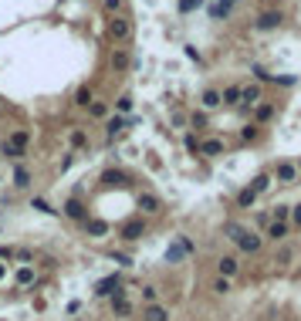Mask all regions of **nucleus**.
<instances>
[{
	"mask_svg": "<svg viewBox=\"0 0 301 321\" xmlns=\"http://www.w3.org/2000/svg\"><path fill=\"white\" fill-rule=\"evenodd\" d=\"M14 281L21 284V288H27V284L34 281V267L31 264H21V267H17V274H14Z\"/></svg>",
	"mask_w": 301,
	"mask_h": 321,
	"instance_id": "obj_14",
	"label": "nucleus"
},
{
	"mask_svg": "<svg viewBox=\"0 0 301 321\" xmlns=\"http://www.w3.org/2000/svg\"><path fill=\"white\" fill-rule=\"evenodd\" d=\"M288 220H291L294 226H301V203H298V206H291V217H288Z\"/></svg>",
	"mask_w": 301,
	"mask_h": 321,
	"instance_id": "obj_43",
	"label": "nucleus"
},
{
	"mask_svg": "<svg viewBox=\"0 0 301 321\" xmlns=\"http://www.w3.org/2000/svg\"><path fill=\"white\" fill-rule=\"evenodd\" d=\"M31 206H34V210H41V213H58V210H51V203H48V200H41V196H34Z\"/></svg>",
	"mask_w": 301,
	"mask_h": 321,
	"instance_id": "obj_37",
	"label": "nucleus"
},
{
	"mask_svg": "<svg viewBox=\"0 0 301 321\" xmlns=\"http://www.w3.org/2000/svg\"><path fill=\"white\" fill-rule=\"evenodd\" d=\"M27 139H31V136H27V132H21V128H17L14 136H10V145H17V149H24V145H27Z\"/></svg>",
	"mask_w": 301,
	"mask_h": 321,
	"instance_id": "obj_34",
	"label": "nucleus"
},
{
	"mask_svg": "<svg viewBox=\"0 0 301 321\" xmlns=\"http://www.w3.org/2000/svg\"><path fill=\"white\" fill-rule=\"evenodd\" d=\"M85 230H88V237H105L108 223L105 220H85Z\"/></svg>",
	"mask_w": 301,
	"mask_h": 321,
	"instance_id": "obj_15",
	"label": "nucleus"
},
{
	"mask_svg": "<svg viewBox=\"0 0 301 321\" xmlns=\"http://www.w3.org/2000/svg\"><path fill=\"white\" fill-rule=\"evenodd\" d=\"M142 321H170V308H163V305H146V308H142Z\"/></svg>",
	"mask_w": 301,
	"mask_h": 321,
	"instance_id": "obj_11",
	"label": "nucleus"
},
{
	"mask_svg": "<svg viewBox=\"0 0 301 321\" xmlns=\"http://www.w3.org/2000/svg\"><path fill=\"white\" fill-rule=\"evenodd\" d=\"M271 217H274L277 223H288V217H291V206H288V203H277V206H274V213H271Z\"/></svg>",
	"mask_w": 301,
	"mask_h": 321,
	"instance_id": "obj_28",
	"label": "nucleus"
},
{
	"mask_svg": "<svg viewBox=\"0 0 301 321\" xmlns=\"http://www.w3.org/2000/svg\"><path fill=\"white\" fill-rule=\"evenodd\" d=\"M183 145H186V153H200V139H196L193 132H186V139H183Z\"/></svg>",
	"mask_w": 301,
	"mask_h": 321,
	"instance_id": "obj_35",
	"label": "nucleus"
},
{
	"mask_svg": "<svg viewBox=\"0 0 301 321\" xmlns=\"http://www.w3.org/2000/svg\"><path fill=\"white\" fill-rule=\"evenodd\" d=\"M85 142H88V136H85L82 128H74V132H71V145H74V149H82Z\"/></svg>",
	"mask_w": 301,
	"mask_h": 321,
	"instance_id": "obj_38",
	"label": "nucleus"
},
{
	"mask_svg": "<svg viewBox=\"0 0 301 321\" xmlns=\"http://www.w3.org/2000/svg\"><path fill=\"white\" fill-rule=\"evenodd\" d=\"M125 125H129V122H125L122 115H112V119H108V125H105V132H108V136L115 139V136H119V132H122Z\"/></svg>",
	"mask_w": 301,
	"mask_h": 321,
	"instance_id": "obj_20",
	"label": "nucleus"
},
{
	"mask_svg": "<svg viewBox=\"0 0 301 321\" xmlns=\"http://www.w3.org/2000/svg\"><path fill=\"white\" fill-rule=\"evenodd\" d=\"M200 105H203V108H217V105H220V91L217 88H206L203 95H200Z\"/></svg>",
	"mask_w": 301,
	"mask_h": 321,
	"instance_id": "obj_19",
	"label": "nucleus"
},
{
	"mask_svg": "<svg viewBox=\"0 0 301 321\" xmlns=\"http://www.w3.org/2000/svg\"><path fill=\"white\" fill-rule=\"evenodd\" d=\"M0 257H7L10 260V257H14V247H4V243H0Z\"/></svg>",
	"mask_w": 301,
	"mask_h": 321,
	"instance_id": "obj_48",
	"label": "nucleus"
},
{
	"mask_svg": "<svg viewBox=\"0 0 301 321\" xmlns=\"http://www.w3.org/2000/svg\"><path fill=\"white\" fill-rule=\"evenodd\" d=\"M193 240H190V237H179L176 243H170V247H166V264H176V260H183V257L186 254H193Z\"/></svg>",
	"mask_w": 301,
	"mask_h": 321,
	"instance_id": "obj_3",
	"label": "nucleus"
},
{
	"mask_svg": "<svg viewBox=\"0 0 301 321\" xmlns=\"http://www.w3.org/2000/svg\"><path fill=\"white\" fill-rule=\"evenodd\" d=\"M294 176H298V166H291V162H281V166H277V179H281V183H294Z\"/></svg>",
	"mask_w": 301,
	"mask_h": 321,
	"instance_id": "obj_17",
	"label": "nucleus"
},
{
	"mask_svg": "<svg viewBox=\"0 0 301 321\" xmlns=\"http://www.w3.org/2000/svg\"><path fill=\"white\" fill-rule=\"evenodd\" d=\"M240 139H244V142H254V139H257V125H254V122H251V125H244V128H240Z\"/></svg>",
	"mask_w": 301,
	"mask_h": 321,
	"instance_id": "obj_36",
	"label": "nucleus"
},
{
	"mask_svg": "<svg viewBox=\"0 0 301 321\" xmlns=\"http://www.w3.org/2000/svg\"><path fill=\"white\" fill-rule=\"evenodd\" d=\"M129 64H132V58H129V51H125V48H115L112 51V68H115V71H125Z\"/></svg>",
	"mask_w": 301,
	"mask_h": 321,
	"instance_id": "obj_13",
	"label": "nucleus"
},
{
	"mask_svg": "<svg viewBox=\"0 0 301 321\" xmlns=\"http://www.w3.org/2000/svg\"><path fill=\"white\" fill-rule=\"evenodd\" d=\"M102 186H119L122 190V186H129V176H125L122 169H105L102 173Z\"/></svg>",
	"mask_w": 301,
	"mask_h": 321,
	"instance_id": "obj_8",
	"label": "nucleus"
},
{
	"mask_svg": "<svg viewBox=\"0 0 301 321\" xmlns=\"http://www.w3.org/2000/svg\"><path fill=\"white\" fill-rule=\"evenodd\" d=\"M251 190L257 193V196H260V193H268V190H271V176H268V173H260V176H254Z\"/></svg>",
	"mask_w": 301,
	"mask_h": 321,
	"instance_id": "obj_22",
	"label": "nucleus"
},
{
	"mask_svg": "<svg viewBox=\"0 0 301 321\" xmlns=\"http://www.w3.org/2000/svg\"><path fill=\"white\" fill-rule=\"evenodd\" d=\"M203 4H206V0H179L176 7H179V14H193V10H200Z\"/></svg>",
	"mask_w": 301,
	"mask_h": 321,
	"instance_id": "obj_27",
	"label": "nucleus"
},
{
	"mask_svg": "<svg viewBox=\"0 0 301 321\" xmlns=\"http://www.w3.org/2000/svg\"><path fill=\"white\" fill-rule=\"evenodd\" d=\"M74 105H82V108H88V105H91V88H88V85H82V88L74 91Z\"/></svg>",
	"mask_w": 301,
	"mask_h": 321,
	"instance_id": "obj_26",
	"label": "nucleus"
},
{
	"mask_svg": "<svg viewBox=\"0 0 301 321\" xmlns=\"http://www.w3.org/2000/svg\"><path fill=\"white\" fill-rule=\"evenodd\" d=\"M271 115H274V105H257V112H254V119H257V122H268Z\"/></svg>",
	"mask_w": 301,
	"mask_h": 321,
	"instance_id": "obj_30",
	"label": "nucleus"
},
{
	"mask_svg": "<svg viewBox=\"0 0 301 321\" xmlns=\"http://www.w3.org/2000/svg\"><path fill=\"white\" fill-rule=\"evenodd\" d=\"M200 153H203V156H220V153H223V142H217V139L200 142Z\"/></svg>",
	"mask_w": 301,
	"mask_h": 321,
	"instance_id": "obj_25",
	"label": "nucleus"
},
{
	"mask_svg": "<svg viewBox=\"0 0 301 321\" xmlns=\"http://www.w3.org/2000/svg\"><path fill=\"white\" fill-rule=\"evenodd\" d=\"M223 233H227L244 254H257L260 243H264V237H257L254 230H247V226H240V223H223Z\"/></svg>",
	"mask_w": 301,
	"mask_h": 321,
	"instance_id": "obj_1",
	"label": "nucleus"
},
{
	"mask_svg": "<svg viewBox=\"0 0 301 321\" xmlns=\"http://www.w3.org/2000/svg\"><path fill=\"white\" fill-rule=\"evenodd\" d=\"M136 206L142 210V213H149V217H153V213H159V210H163V203H159V196H153V193H139Z\"/></svg>",
	"mask_w": 301,
	"mask_h": 321,
	"instance_id": "obj_7",
	"label": "nucleus"
},
{
	"mask_svg": "<svg viewBox=\"0 0 301 321\" xmlns=\"http://www.w3.org/2000/svg\"><path fill=\"white\" fill-rule=\"evenodd\" d=\"M254 200H257V193L251 186H244V190L237 193V206H254Z\"/></svg>",
	"mask_w": 301,
	"mask_h": 321,
	"instance_id": "obj_23",
	"label": "nucleus"
},
{
	"mask_svg": "<svg viewBox=\"0 0 301 321\" xmlns=\"http://www.w3.org/2000/svg\"><path fill=\"white\" fill-rule=\"evenodd\" d=\"M240 102L257 105L260 102V85H247V88H240Z\"/></svg>",
	"mask_w": 301,
	"mask_h": 321,
	"instance_id": "obj_18",
	"label": "nucleus"
},
{
	"mask_svg": "<svg viewBox=\"0 0 301 321\" xmlns=\"http://www.w3.org/2000/svg\"><path fill=\"white\" fill-rule=\"evenodd\" d=\"M291 260V250H277V264H288Z\"/></svg>",
	"mask_w": 301,
	"mask_h": 321,
	"instance_id": "obj_46",
	"label": "nucleus"
},
{
	"mask_svg": "<svg viewBox=\"0 0 301 321\" xmlns=\"http://www.w3.org/2000/svg\"><path fill=\"white\" fill-rule=\"evenodd\" d=\"M14 186H17V190H24V186H31V173H27L24 166H17V169H14Z\"/></svg>",
	"mask_w": 301,
	"mask_h": 321,
	"instance_id": "obj_24",
	"label": "nucleus"
},
{
	"mask_svg": "<svg viewBox=\"0 0 301 321\" xmlns=\"http://www.w3.org/2000/svg\"><path fill=\"white\" fill-rule=\"evenodd\" d=\"M132 105H136V102H132L129 95H122L119 102H115V108H119V115H129V112H132Z\"/></svg>",
	"mask_w": 301,
	"mask_h": 321,
	"instance_id": "obj_32",
	"label": "nucleus"
},
{
	"mask_svg": "<svg viewBox=\"0 0 301 321\" xmlns=\"http://www.w3.org/2000/svg\"><path fill=\"white\" fill-rule=\"evenodd\" d=\"M190 122H193V128H200V125H206V115L203 112H193V119H190Z\"/></svg>",
	"mask_w": 301,
	"mask_h": 321,
	"instance_id": "obj_44",
	"label": "nucleus"
},
{
	"mask_svg": "<svg viewBox=\"0 0 301 321\" xmlns=\"http://www.w3.org/2000/svg\"><path fill=\"white\" fill-rule=\"evenodd\" d=\"M115 264H122V267H132V257H129V254H115Z\"/></svg>",
	"mask_w": 301,
	"mask_h": 321,
	"instance_id": "obj_45",
	"label": "nucleus"
},
{
	"mask_svg": "<svg viewBox=\"0 0 301 321\" xmlns=\"http://www.w3.org/2000/svg\"><path fill=\"white\" fill-rule=\"evenodd\" d=\"M108 34H112L115 44H125V41L132 37V21H129V17H122V14H115L112 21H108Z\"/></svg>",
	"mask_w": 301,
	"mask_h": 321,
	"instance_id": "obj_2",
	"label": "nucleus"
},
{
	"mask_svg": "<svg viewBox=\"0 0 301 321\" xmlns=\"http://www.w3.org/2000/svg\"><path fill=\"white\" fill-rule=\"evenodd\" d=\"M65 217H71V220H82V223H85V220H88V210L82 206V200H78V196H71V200L65 203Z\"/></svg>",
	"mask_w": 301,
	"mask_h": 321,
	"instance_id": "obj_9",
	"label": "nucleus"
},
{
	"mask_svg": "<svg viewBox=\"0 0 301 321\" xmlns=\"http://www.w3.org/2000/svg\"><path fill=\"white\" fill-rule=\"evenodd\" d=\"M0 153H4V156H7V159H24V149H17V145H10V142H4V149H0Z\"/></svg>",
	"mask_w": 301,
	"mask_h": 321,
	"instance_id": "obj_29",
	"label": "nucleus"
},
{
	"mask_svg": "<svg viewBox=\"0 0 301 321\" xmlns=\"http://www.w3.org/2000/svg\"><path fill=\"white\" fill-rule=\"evenodd\" d=\"M156 297H159V288L146 284V288H142V301H146V305H156Z\"/></svg>",
	"mask_w": 301,
	"mask_h": 321,
	"instance_id": "obj_33",
	"label": "nucleus"
},
{
	"mask_svg": "<svg viewBox=\"0 0 301 321\" xmlns=\"http://www.w3.org/2000/svg\"><path fill=\"white\" fill-rule=\"evenodd\" d=\"M88 108H91V115H95V119H108V105L105 102H91Z\"/></svg>",
	"mask_w": 301,
	"mask_h": 321,
	"instance_id": "obj_31",
	"label": "nucleus"
},
{
	"mask_svg": "<svg viewBox=\"0 0 301 321\" xmlns=\"http://www.w3.org/2000/svg\"><path fill=\"white\" fill-rule=\"evenodd\" d=\"M0 281H7V267L0 264Z\"/></svg>",
	"mask_w": 301,
	"mask_h": 321,
	"instance_id": "obj_49",
	"label": "nucleus"
},
{
	"mask_svg": "<svg viewBox=\"0 0 301 321\" xmlns=\"http://www.w3.org/2000/svg\"><path fill=\"white\" fill-rule=\"evenodd\" d=\"M217 271H220V277H227V281H230V277L240 271V264H237V257L227 254V257H220V260H217Z\"/></svg>",
	"mask_w": 301,
	"mask_h": 321,
	"instance_id": "obj_12",
	"label": "nucleus"
},
{
	"mask_svg": "<svg viewBox=\"0 0 301 321\" xmlns=\"http://www.w3.org/2000/svg\"><path fill=\"white\" fill-rule=\"evenodd\" d=\"M119 237H122V240H142V237H146V223H142V220H129V223L122 226V230H119Z\"/></svg>",
	"mask_w": 301,
	"mask_h": 321,
	"instance_id": "obj_5",
	"label": "nucleus"
},
{
	"mask_svg": "<svg viewBox=\"0 0 301 321\" xmlns=\"http://www.w3.org/2000/svg\"><path fill=\"white\" fill-rule=\"evenodd\" d=\"M213 291H217V294H227V291H230V281H227V277H217V281H213Z\"/></svg>",
	"mask_w": 301,
	"mask_h": 321,
	"instance_id": "obj_41",
	"label": "nucleus"
},
{
	"mask_svg": "<svg viewBox=\"0 0 301 321\" xmlns=\"http://www.w3.org/2000/svg\"><path fill=\"white\" fill-rule=\"evenodd\" d=\"M115 288H122V284H119V274H112V277H102V281L95 284V294H98V297H112Z\"/></svg>",
	"mask_w": 301,
	"mask_h": 321,
	"instance_id": "obj_10",
	"label": "nucleus"
},
{
	"mask_svg": "<svg viewBox=\"0 0 301 321\" xmlns=\"http://www.w3.org/2000/svg\"><path fill=\"white\" fill-rule=\"evenodd\" d=\"M251 71H254V78H257V81H271V74L264 71V64H251Z\"/></svg>",
	"mask_w": 301,
	"mask_h": 321,
	"instance_id": "obj_40",
	"label": "nucleus"
},
{
	"mask_svg": "<svg viewBox=\"0 0 301 321\" xmlns=\"http://www.w3.org/2000/svg\"><path fill=\"white\" fill-rule=\"evenodd\" d=\"M298 173H301V166H298Z\"/></svg>",
	"mask_w": 301,
	"mask_h": 321,
	"instance_id": "obj_50",
	"label": "nucleus"
},
{
	"mask_svg": "<svg viewBox=\"0 0 301 321\" xmlns=\"http://www.w3.org/2000/svg\"><path fill=\"white\" fill-rule=\"evenodd\" d=\"M271 81H277V85H288V88H291L298 78H294V74H271Z\"/></svg>",
	"mask_w": 301,
	"mask_h": 321,
	"instance_id": "obj_39",
	"label": "nucleus"
},
{
	"mask_svg": "<svg viewBox=\"0 0 301 321\" xmlns=\"http://www.w3.org/2000/svg\"><path fill=\"white\" fill-rule=\"evenodd\" d=\"M281 21H285V17H281V10H264V14L257 17V21H254V31H274V27H281Z\"/></svg>",
	"mask_w": 301,
	"mask_h": 321,
	"instance_id": "obj_4",
	"label": "nucleus"
},
{
	"mask_svg": "<svg viewBox=\"0 0 301 321\" xmlns=\"http://www.w3.org/2000/svg\"><path fill=\"white\" fill-rule=\"evenodd\" d=\"M264 230H268L271 240H285V237H288V223H277V220H271V223L264 226Z\"/></svg>",
	"mask_w": 301,
	"mask_h": 321,
	"instance_id": "obj_16",
	"label": "nucleus"
},
{
	"mask_svg": "<svg viewBox=\"0 0 301 321\" xmlns=\"http://www.w3.org/2000/svg\"><path fill=\"white\" fill-rule=\"evenodd\" d=\"M105 10L108 14H119V10H122V0H105Z\"/></svg>",
	"mask_w": 301,
	"mask_h": 321,
	"instance_id": "obj_42",
	"label": "nucleus"
},
{
	"mask_svg": "<svg viewBox=\"0 0 301 321\" xmlns=\"http://www.w3.org/2000/svg\"><path fill=\"white\" fill-rule=\"evenodd\" d=\"M186 58H190V61H196V64H200V51H196V48H186Z\"/></svg>",
	"mask_w": 301,
	"mask_h": 321,
	"instance_id": "obj_47",
	"label": "nucleus"
},
{
	"mask_svg": "<svg viewBox=\"0 0 301 321\" xmlns=\"http://www.w3.org/2000/svg\"><path fill=\"white\" fill-rule=\"evenodd\" d=\"M240 102V88L237 85H230L227 91H220V105H237Z\"/></svg>",
	"mask_w": 301,
	"mask_h": 321,
	"instance_id": "obj_21",
	"label": "nucleus"
},
{
	"mask_svg": "<svg viewBox=\"0 0 301 321\" xmlns=\"http://www.w3.org/2000/svg\"><path fill=\"white\" fill-rule=\"evenodd\" d=\"M112 311L119 314V318H129L132 314V305H129V297H125L122 288H115V294H112Z\"/></svg>",
	"mask_w": 301,
	"mask_h": 321,
	"instance_id": "obj_6",
	"label": "nucleus"
}]
</instances>
